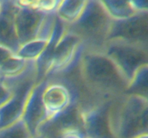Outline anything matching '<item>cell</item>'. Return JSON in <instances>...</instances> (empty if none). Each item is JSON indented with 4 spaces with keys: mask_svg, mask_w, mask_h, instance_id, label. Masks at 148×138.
I'll return each instance as SVG.
<instances>
[{
    "mask_svg": "<svg viewBox=\"0 0 148 138\" xmlns=\"http://www.w3.org/2000/svg\"><path fill=\"white\" fill-rule=\"evenodd\" d=\"M80 74L87 87L102 96L125 94L129 82L103 51L85 50L80 59Z\"/></svg>",
    "mask_w": 148,
    "mask_h": 138,
    "instance_id": "obj_1",
    "label": "cell"
},
{
    "mask_svg": "<svg viewBox=\"0 0 148 138\" xmlns=\"http://www.w3.org/2000/svg\"><path fill=\"white\" fill-rule=\"evenodd\" d=\"M147 97L125 93L108 107V131L115 138H134L147 133Z\"/></svg>",
    "mask_w": 148,
    "mask_h": 138,
    "instance_id": "obj_2",
    "label": "cell"
},
{
    "mask_svg": "<svg viewBox=\"0 0 148 138\" xmlns=\"http://www.w3.org/2000/svg\"><path fill=\"white\" fill-rule=\"evenodd\" d=\"M111 21L101 1H88L79 18L66 27L82 39L85 50L103 51Z\"/></svg>",
    "mask_w": 148,
    "mask_h": 138,
    "instance_id": "obj_3",
    "label": "cell"
},
{
    "mask_svg": "<svg viewBox=\"0 0 148 138\" xmlns=\"http://www.w3.org/2000/svg\"><path fill=\"white\" fill-rule=\"evenodd\" d=\"M17 7L14 24L20 46L38 37H51L58 20L56 14H44L27 7Z\"/></svg>",
    "mask_w": 148,
    "mask_h": 138,
    "instance_id": "obj_4",
    "label": "cell"
},
{
    "mask_svg": "<svg viewBox=\"0 0 148 138\" xmlns=\"http://www.w3.org/2000/svg\"><path fill=\"white\" fill-rule=\"evenodd\" d=\"M103 52L130 82L139 68L148 63L147 47L119 40H109Z\"/></svg>",
    "mask_w": 148,
    "mask_h": 138,
    "instance_id": "obj_5",
    "label": "cell"
},
{
    "mask_svg": "<svg viewBox=\"0 0 148 138\" xmlns=\"http://www.w3.org/2000/svg\"><path fill=\"white\" fill-rule=\"evenodd\" d=\"M109 40H119L147 47L148 12L138 13L126 20H112L107 37V41Z\"/></svg>",
    "mask_w": 148,
    "mask_h": 138,
    "instance_id": "obj_6",
    "label": "cell"
},
{
    "mask_svg": "<svg viewBox=\"0 0 148 138\" xmlns=\"http://www.w3.org/2000/svg\"><path fill=\"white\" fill-rule=\"evenodd\" d=\"M47 83L44 80L37 82L30 91L25 105L22 120L32 137L40 134L49 122L42 101V92Z\"/></svg>",
    "mask_w": 148,
    "mask_h": 138,
    "instance_id": "obj_7",
    "label": "cell"
},
{
    "mask_svg": "<svg viewBox=\"0 0 148 138\" xmlns=\"http://www.w3.org/2000/svg\"><path fill=\"white\" fill-rule=\"evenodd\" d=\"M42 101L49 123L70 107L72 94L65 85L48 83L42 92Z\"/></svg>",
    "mask_w": 148,
    "mask_h": 138,
    "instance_id": "obj_8",
    "label": "cell"
},
{
    "mask_svg": "<svg viewBox=\"0 0 148 138\" xmlns=\"http://www.w3.org/2000/svg\"><path fill=\"white\" fill-rule=\"evenodd\" d=\"M17 8L14 1H1L0 45L11 49L15 53L20 47L14 24V14Z\"/></svg>",
    "mask_w": 148,
    "mask_h": 138,
    "instance_id": "obj_9",
    "label": "cell"
},
{
    "mask_svg": "<svg viewBox=\"0 0 148 138\" xmlns=\"http://www.w3.org/2000/svg\"><path fill=\"white\" fill-rule=\"evenodd\" d=\"M32 63L25 61L11 49L0 45V80L17 78L28 70Z\"/></svg>",
    "mask_w": 148,
    "mask_h": 138,
    "instance_id": "obj_10",
    "label": "cell"
},
{
    "mask_svg": "<svg viewBox=\"0 0 148 138\" xmlns=\"http://www.w3.org/2000/svg\"><path fill=\"white\" fill-rule=\"evenodd\" d=\"M88 1L64 0L61 1L56 12V16L62 22L69 25L76 22L83 12Z\"/></svg>",
    "mask_w": 148,
    "mask_h": 138,
    "instance_id": "obj_11",
    "label": "cell"
},
{
    "mask_svg": "<svg viewBox=\"0 0 148 138\" xmlns=\"http://www.w3.org/2000/svg\"><path fill=\"white\" fill-rule=\"evenodd\" d=\"M50 38L38 37L21 45L16 54L27 62H36L47 49Z\"/></svg>",
    "mask_w": 148,
    "mask_h": 138,
    "instance_id": "obj_12",
    "label": "cell"
},
{
    "mask_svg": "<svg viewBox=\"0 0 148 138\" xmlns=\"http://www.w3.org/2000/svg\"><path fill=\"white\" fill-rule=\"evenodd\" d=\"M111 20H123L138 14L130 1H100Z\"/></svg>",
    "mask_w": 148,
    "mask_h": 138,
    "instance_id": "obj_13",
    "label": "cell"
},
{
    "mask_svg": "<svg viewBox=\"0 0 148 138\" xmlns=\"http://www.w3.org/2000/svg\"><path fill=\"white\" fill-rule=\"evenodd\" d=\"M148 65H145L136 71L129 82L127 93L147 97Z\"/></svg>",
    "mask_w": 148,
    "mask_h": 138,
    "instance_id": "obj_14",
    "label": "cell"
},
{
    "mask_svg": "<svg viewBox=\"0 0 148 138\" xmlns=\"http://www.w3.org/2000/svg\"><path fill=\"white\" fill-rule=\"evenodd\" d=\"M20 7H27L44 14H56L61 1L56 0H36V1H14Z\"/></svg>",
    "mask_w": 148,
    "mask_h": 138,
    "instance_id": "obj_15",
    "label": "cell"
},
{
    "mask_svg": "<svg viewBox=\"0 0 148 138\" xmlns=\"http://www.w3.org/2000/svg\"><path fill=\"white\" fill-rule=\"evenodd\" d=\"M27 126L23 120L0 129V138H31Z\"/></svg>",
    "mask_w": 148,
    "mask_h": 138,
    "instance_id": "obj_16",
    "label": "cell"
},
{
    "mask_svg": "<svg viewBox=\"0 0 148 138\" xmlns=\"http://www.w3.org/2000/svg\"><path fill=\"white\" fill-rule=\"evenodd\" d=\"M12 94V89L10 85L4 80H0V107L10 100Z\"/></svg>",
    "mask_w": 148,
    "mask_h": 138,
    "instance_id": "obj_17",
    "label": "cell"
},
{
    "mask_svg": "<svg viewBox=\"0 0 148 138\" xmlns=\"http://www.w3.org/2000/svg\"><path fill=\"white\" fill-rule=\"evenodd\" d=\"M132 7L137 13L148 12L147 1H130Z\"/></svg>",
    "mask_w": 148,
    "mask_h": 138,
    "instance_id": "obj_18",
    "label": "cell"
},
{
    "mask_svg": "<svg viewBox=\"0 0 148 138\" xmlns=\"http://www.w3.org/2000/svg\"><path fill=\"white\" fill-rule=\"evenodd\" d=\"M134 138H148V135L147 133H144V134H142V135H138V136L135 137Z\"/></svg>",
    "mask_w": 148,
    "mask_h": 138,
    "instance_id": "obj_19",
    "label": "cell"
},
{
    "mask_svg": "<svg viewBox=\"0 0 148 138\" xmlns=\"http://www.w3.org/2000/svg\"><path fill=\"white\" fill-rule=\"evenodd\" d=\"M31 138H47V137H46L44 135H43V134H38V135L33 136Z\"/></svg>",
    "mask_w": 148,
    "mask_h": 138,
    "instance_id": "obj_20",
    "label": "cell"
},
{
    "mask_svg": "<svg viewBox=\"0 0 148 138\" xmlns=\"http://www.w3.org/2000/svg\"><path fill=\"white\" fill-rule=\"evenodd\" d=\"M1 12V1H0V13Z\"/></svg>",
    "mask_w": 148,
    "mask_h": 138,
    "instance_id": "obj_21",
    "label": "cell"
},
{
    "mask_svg": "<svg viewBox=\"0 0 148 138\" xmlns=\"http://www.w3.org/2000/svg\"><path fill=\"white\" fill-rule=\"evenodd\" d=\"M85 138H91V137H85Z\"/></svg>",
    "mask_w": 148,
    "mask_h": 138,
    "instance_id": "obj_22",
    "label": "cell"
}]
</instances>
